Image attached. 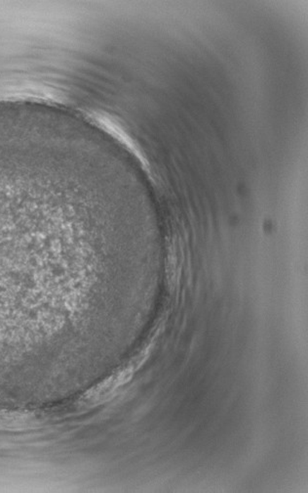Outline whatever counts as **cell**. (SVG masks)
I'll return each instance as SVG.
<instances>
[{
	"instance_id": "obj_1",
	"label": "cell",
	"mask_w": 308,
	"mask_h": 493,
	"mask_svg": "<svg viewBox=\"0 0 308 493\" xmlns=\"http://www.w3.org/2000/svg\"><path fill=\"white\" fill-rule=\"evenodd\" d=\"M131 375H132V372L129 371L117 372V373L110 376L109 378H107L106 381L94 387L89 392V400H91V402L93 403L102 402V400L109 397V395H112L118 387L129 381Z\"/></svg>"
}]
</instances>
